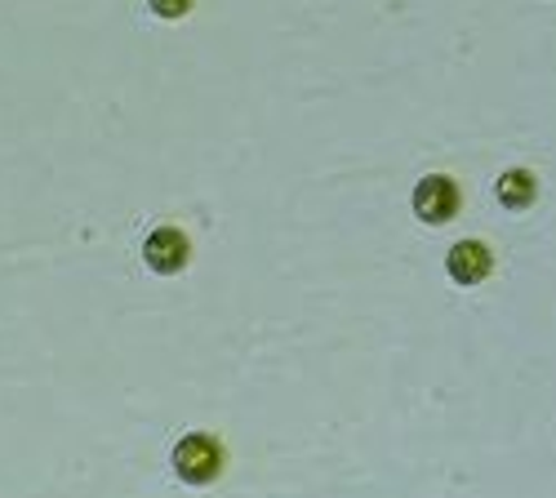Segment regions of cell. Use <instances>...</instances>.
<instances>
[{"mask_svg":"<svg viewBox=\"0 0 556 498\" xmlns=\"http://www.w3.org/2000/svg\"><path fill=\"white\" fill-rule=\"evenodd\" d=\"M174 472H178V481H188V485H210V481H218V472H223V445L210 436V432H192V436H182L178 445H174Z\"/></svg>","mask_w":556,"mask_h":498,"instance_id":"1","label":"cell"},{"mask_svg":"<svg viewBox=\"0 0 556 498\" xmlns=\"http://www.w3.org/2000/svg\"><path fill=\"white\" fill-rule=\"evenodd\" d=\"M188 258H192V241L182 237L178 228H156L143 241V263L152 271H161V277H178V271L188 267Z\"/></svg>","mask_w":556,"mask_h":498,"instance_id":"2","label":"cell"},{"mask_svg":"<svg viewBox=\"0 0 556 498\" xmlns=\"http://www.w3.org/2000/svg\"><path fill=\"white\" fill-rule=\"evenodd\" d=\"M458 188H454V178L445 174H428L419 188H414V214H419L424 222H450L458 214Z\"/></svg>","mask_w":556,"mask_h":498,"instance_id":"3","label":"cell"},{"mask_svg":"<svg viewBox=\"0 0 556 498\" xmlns=\"http://www.w3.org/2000/svg\"><path fill=\"white\" fill-rule=\"evenodd\" d=\"M494 267V254L481 245V241H458L450 254H445V271L454 285H481Z\"/></svg>","mask_w":556,"mask_h":498,"instance_id":"4","label":"cell"},{"mask_svg":"<svg viewBox=\"0 0 556 498\" xmlns=\"http://www.w3.org/2000/svg\"><path fill=\"white\" fill-rule=\"evenodd\" d=\"M534 196H539V178H534L530 169H507V174H498V201H503L507 209H526V205H534Z\"/></svg>","mask_w":556,"mask_h":498,"instance_id":"5","label":"cell"},{"mask_svg":"<svg viewBox=\"0 0 556 498\" xmlns=\"http://www.w3.org/2000/svg\"><path fill=\"white\" fill-rule=\"evenodd\" d=\"M148 5H152L156 18H169L174 23V18H182V14L192 10V0H148Z\"/></svg>","mask_w":556,"mask_h":498,"instance_id":"6","label":"cell"}]
</instances>
